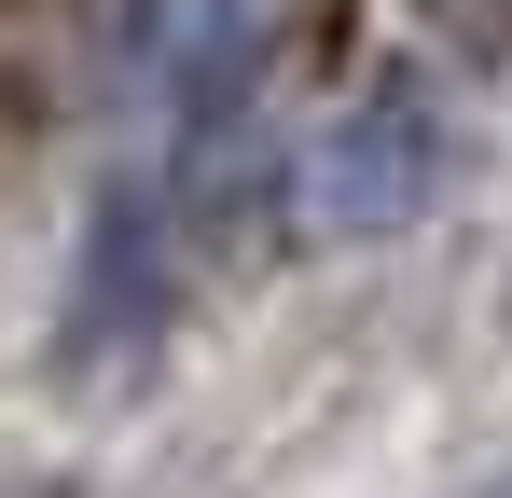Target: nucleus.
Masks as SVG:
<instances>
[{
  "label": "nucleus",
  "instance_id": "obj_1",
  "mask_svg": "<svg viewBox=\"0 0 512 498\" xmlns=\"http://www.w3.org/2000/svg\"><path fill=\"white\" fill-rule=\"evenodd\" d=\"M443 97L429 83H374V97H346V125L305 153V236H388V222H416L429 194H443Z\"/></svg>",
  "mask_w": 512,
  "mask_h": 498
}]
</instances>
